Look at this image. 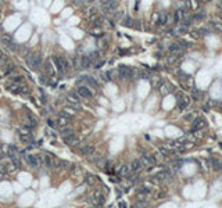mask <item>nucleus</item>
I'll list each match as a JSON object with an SVG mask.
<instances>
[{"label": "nucleus", "instance_id": "obj_43", "mask_svg": "<svg viewBox=\"0 0 222 208\" xmlns=\"http://www.w3.org/2000/svg\"><path fill=\"white\" fill-rule=\"evenodd\" d=\"M221 171H222V165H221Z\"/></svg>", "mask_w": 222, "mask_h": 208}, {"label": "nucleus", "instance_id": "obj_6", "mask_svg": "<svg viewBox=\"0 0 222 208\" xmlns=\"http://www.w3.org/2000/svg\"><path fill=\"white\" fill-rule=\"evenodd\" d=\"M78 95H79L81 97H85V99H90V97L93 96V95H92V90L87 89L86 86H81V88L78 89Z\"/></svg>", "mask_w": 222, "mask_h": 208}, {"label": "nucleus", "instance_id": "obj_27", "mask_svg": "<svg viewBox=\"0 0 222 208\" xmlns=\"http://www.w3.org/2000/svg\"><path fill=\"white\" fill-rule=\"evenodd\" d=\"M211 164H213V168L215 169V171H218V169H221V165L222 162L219 160H213L211 161Z\"/></svg>", "mask_w": 222, "mask_h": 208}, {"label": "nucleus", "instance_id": "obj_30", "mask_svg": "<svg viewBox=\"0 0 222 208\" xmlns=\"http://www.w3.org/2000/svg\"><path fill=\"white\" fill-rule=\"evenodd\" d=\"M166 21H168V16H166L165 13L161 14V16H160V20H158V24H165Z\"/></svg>", "mask_w": 222, "mask_h": 208}, {"label": "nucleus", "instance_id": "obj_35", "mask_svg": "<svg viewBox=\"0 0 222 208\" xmlns=\"http://www.w3.org/2000/svg\"><path fill=\"white\" fill-rule=\"evenodd\" d=\"M160 151H161V154H164V155H168V154H169V151H168L166 149H162V147L160 149Z\"/></svg>", "mask_w": 222, "mask_h": 208}, {"label": "nucleus", "instance_id": "obj_9", "mask_svg": "<svg viewBox=\"0 0 222 208\" xmlns=\"http://www.w3.org/2000/svg\"><path fill=\"white\" fill-rule=\"evenodd\" d=\"M92 65V58L89 56H82V58H81V67L82 68H89Z\"/></svg>", "mask_w": 222, "mask_h": 208}, {"label": "nucleus", "instance_id": "obj_2", "mask_svg": "<svg viewBox=\"0 0 222 208\" xmlns=\"http://www.w3.org/2000/svg\"><path fill=\"white\" fill-rule=\"evenodd\" d=\"M57 58H58V63H60V70H58V72H60V74H65V72L68 71V68H70L68 60L64 58V57H61V56H57Z\"/></svg>", "mask_w": 222, "mask_h": 208}, {"label": "nucleus", "instance_id": "obj_41", "mask_svg": "<svg viewBox=\"0 0 222 208\" xmlns=\"http://www.w3.org/2000/svg\"><path fill=\"white\" fill-rule=\"evenodd\" d=\"M3 56V51H1V50H0V57Z\"/></svg>", "mask_w": 222, "mask_h": 208}, {"label": "nucleus", "instance_id": "obj_32", "mask_svg": "<svg viewBox=\"0 0 222 208\" xmlns=\"http://www.w3.org/2000/svg\"><path fill=\"white\" fill-rule=\"evenodd\" d=\"M99 47H100V49H106V47H107V40H104V39L99 40Z\"/></svg>", "mask_w": 222, "mask_h": 208}, {"label": "nucleus", "instance_id": "obj_8", "mask_svg": "<svg viewBox=\"0 0 222 208\" xmlns=\"http://www.w3.org/2000/svg\"><path fill=\"white\" fill-rule=\"evenodd\" d=\"M142 168H143V162L140 160H135L132 164H131V169H132V172H139Z\"/></svg>", "mask_w": 222, "mask_h": 208}, {"label": "nucleus", "instance_id": "obj_13", "mask_svg": "<svg viewBox=\"0 0 222 208\" xmlns=\"http://www.w3.org/2000/svg\"><path fill=\"white\" fill-rule=\"evenodd\" d=\"M68 122H70L68 118H65L64 115H60V117L57 118V126H58V128H64V126H67Z\"/></svg>", "mask_w": 222, "mask_h": 208}, {"label": "nucleus", "instance_id": "obj_5", "mask_svg": "<svg viewBox=\"0 0 222 208\" xmlns=\"http://www.w3.org/2000/svg\"><path fill=\"white\" fill-rule=\"evenodd\" d=\"M117 6H118L117 0H108L107 3H103V7H104V10H106L107 13H112V11H115Z\"/></svg>", "mask_w": 222, "mask_h": 208}, {"label": "nucleus", "instance_id": "obj_28", "mask_svg": "<svg viewBox=\"0 0 222 208\" xmlns=\"http://www.w3.org/2000/svg\"><path fill=\"white\" fill-rule=\"evenodd\" d=\"M46 70H47V72H49V75H50V76H53V75H54V70H53V65H51V63H50V61H47V63H46Z\"/></svg>", "mask_w": 222, "mask_h": 208}, {"label": "nucleus", "instance_id": "obj_31", "mask_svg": "<svg viewBox=\"0 0 222 208\" xmlns=\"http://www.w3.org/2000/svg\"><path fill=\"white\" fill-rule=\"evenodd\" d=\"M211 25L214 26L215 29H218V31H221L222 32V22H217V21H214V22H211Z\"/></svg>", "mask_w": 222, "mask_h": 208}, {"label": "nucleus", "instance_id": "obj_15", "mask_svg": "<svg viewBox=\"0 0 222 208\" xmlns=\"http://www.w3.org/2000/svg\"><path fill=\"white\" fill-rule=\"evenodd\" d=\"M81 153L83 154V155H89V154H93L95 153V147L93 146H85V147H82V150H81Z\"/></svg>", "mask_w": 222, "mask_h": 208}, {"label": "nucleus", "instance_id": "obj_1", "mask_svg": "<svg viewBox=\"0 0 222 208\" xmlns=\"http://www.w3.org/2000/svg\"><path fill=\"white\" fill-rule=\"evenodd\" d=\"M26 63L31 65L32 68L39 70L40 67H42V56L36 54V53H28L26 54Z\"/></svg>", "mask_w": 222, "mask_h": 208}, {"label": "nucleus", "instance_id": "obj_17", "mask_svg": "<svg viewBox=\"0 0 222 208\" xmlns=\"http://www.w3.org/2000/svg\"><path fill=\"white\" fill-rule=\"evenodd\" d=\"M122 25L129 26V28H133V25H135V20H133L132 17H125V20L122 21Z\"/></svg>", "mask_w": 222, "mask_h": 208}, {"label": "nucleus", "instance_id": "obj_3", "mask_svg": "<svg viewBox=\"0 0 222 208\" xmlns=\"http://www.w3.org/2000/svg\"><path fill=\"white\" fill-rule=\"evenodd\" d=\"M169 51H171V54H174V56L181 57L183 54V51H185V49H183L179 43H174V45L169 46Z\"/></svg>", "mask_w": 222, "mask_h": 208}, {"label": "nucleus", "instance_id": "obj_18", "mask_svg": "<svg viewBox=\"0 0 222 208\" xmlns=\"http://www.w3.org/2000/svg\"><path fill=\"white\" fill-rule=\"evenodd\" d=\"M0 42L4 43L6 46H10V45L13 43V40H11V38H10L8 35H0Z\"/></svg>", "mask_w": 222, "mask_h": 208}, {"label": "nucleus", "instance_id": "obj_37", "mask_svg": "<svg viewBox=\"0 0 222 208\" xmlns=\"http://www.w3.org/2000/svg\"><path fill=\"white\" fill-rule=\"evenodd\" d=\"M192 118H193V114H187V115L185 117V120L186 121H192Z\"/></svg>", "mask_w": 222, "mask_h": 208}, {"label": "nucleus", "instance_id": "obj_4", "mask_svg": "<svg viewBox=\"0 0 222 208\" xmlns=\"http://www.w3.org/2000/svg\"><path fill=\"white\" fill-rule=\"evenodd\" d=\"M206 128V121L204 118H201V117H198L194 120L193 122V132H196V130H201V129Z\"/></svg>", "mask_w": 222, "mask_h": 208}, {"label": "nucleus", "instance_id": "obj_12", "mask_svg": "<svg viewBox=\"0 0 222 208\" xmlns=\"http://www.w3.org/2000/svg\"><path fill=\"white\" fill-rule=\"evenodd\" d=\"M36 124H38V121H36V118H33L32 115H28V117L25 118V126H28V128L35 126Z\"/></svg>", "mask_w": 222, "mask_h": 208}, {"label": "nucleus", "instance_id": "obj_20", "mask_svg": "<svg viewBox=\"0 0 222 208\" xmlns=\"http://www.w3.org/2000/svg\"><path fill=\"white\" fill-rule=\"evenodd\" d=\"M86 182L90 184V186H95V184L99 182V179H97L95 175H90V174H89V175L86 176Z\"/></svg>", "mask_w": 222, "mask_h": 208}, {"label": "nucleus", "instance_id": "obj_40", "mask_svg": "<svg viewBox=\"0 0 222 208\" xmlns=\"http://www.w3.org/2000/svg\"><path fill=\"white\" fill-rule=\"evenodd\" d=\"M107 1H108V0H102V3H107Z\"/></svg>", "mask_w": 222, "mask_h": 208}, {"label": "nucleus", "instance_id": "obj_21", "mask_svg": "<svg viewBox=\"0 0 222 208\" xmlns=\"http://www.w3.org/2000/svg\"><path fill=\"white\" fill-rule=\"evenodd\" d=\"M18 135H20V136H29V137H32V133H31V130L28 129V126H25L24 129H18Z\"/></svg>", "mask_w": 222, "mask_h": 208}, {"label": "nucleus", "instance_id": "obj_39", "mask_svg": "<svg viewBox=\"0 0 222 208\" xmlns=\"http://www.w3.org/2000/svg\"><path fill=\"white\" fill-rule=\"evenodd\" d=\"M119 207H127V204H125V203H122V201H121V203H119Z\"/></svg>", "mask_w": 222, "mask_h": 208}, {"label": "nucleus", "instance_id": "obj_29", "mask_svg": "<svg viewBox=\"0 0 222 208\" xmlns=\"http://www.w3.org/2000/svg\"><path fill=\"white\" fill-rule=\"evenodd\" d=\"M8 64V58L6 56H1L0 57V67H6Z\"/></svg>", "mask_w": 222, "mask_h": 208}, {"label": "nucleus", "instance_id": "obj_16", "mask_svg": "<svg viewBox=\"0 0 222 208\" xmlns=\"http://www.w3.org/2000/svg\"><path fill=\"white\" fill-rule=\"evenodd\" d=\"M171 176V172L169 171H161V172H158L157 174V180H164V179H166V178H169Z\"/></svg>", "mask_w": 222, "mask_h": 208}, {"label": "nucleus", "instance_id": "obj_33", "mask_svg": "<svg viewBox=\"0 0 222 208\" xmlns=\"http://www.w3.org/2000/svg\"><path fill=\"white\" fill-rule=\"evenodd\" d=\"M190 35H192V38H196V39H197V38L201 36V31H192Z\"/></svg>", "mask_w": 222, "mask_h": 208}, {"label": "nucleus", "instance_id": "obj_34", "mask_svg": "<svg viewBox=\"0 0 222 208\" xmlns=\"http://www.w3.org/2000/svg\"><path fill=\"white\" fill-rule=\"evenodd\" d=\"M203 17H204V13H200V14H196V16H194V20H201Z\"/></svg>", "mask_w": 222, "mask_h": 208}, {"label": "nucleus", "instance_id": "obj_11", "mask_svg": "<svg viewBox=\"0 0 222 208\" xmlns=\"http://www.w3.org/2000/svg\"><path fill=\"white\" fill-rule=\"evenodd\" d=\"M64 139H65V143L68 144V146H75V144L78 143V137L75 136L74 133H72V135H70V136L64 137Z\"/></svg>", "mask_w": 222, "mask_h": 208}, {"label": "nucleus", "instance_id": "obj_23", "mask_svg": "<svg viewBox=\"0 0 222 208\" xmlns=\"http://www.w3.org/2000/svg\"><path fill=\"white\" fill-rule=\"evenodd\" d=\"M82 80H85V82H87L89 85H92L93 88H99V85H97V82H96L93 78H90V76H83L82 78Z\"/></svg>", "mask_w": 222, "mask_h": 208}, {"label": "nucleus", "instance_id": "obj_26", "mask_svg": "<svg viewBox=\"0 0 222 208\" xmlns=\"http://www.w3.org/2000/svg\"><path fill=\"white\" fill-rule=\"evenodd\" d=\"M13 71H14V65L13 64H7L4 67V75H10Z\"/></svg>", "mask_w": 222, "mask_h": 208}, {"label": "nucleus", "instance_id": "obj_42", "mask_svg": "<svg viewBox=\"0 0 222 208\" xmlns=\"http://www.w3.org/2000/svg\"><path fill=\"white\" fill-rule=\"evenodd\" d=\"M0 32H1V26H0Z\"/></svg>", "mask_w": 222, "mask_h": 208}, {"label": "nucleus", "instance_id": "obj_22", "mask_svg": "<svg viewBox=\"0 0 222 208\" xmlns=\"http://www.w3.org/2000/svg\"><path fill=\"white\" fill-rule=\"evenodd\" d=\"M64 164L65 161H61V160H53V168L54 169H60V168H64Z\"/></svg>", "mask_w": 222, "mask_h": 208}, {"label": "nucleus", "instance_id": "obj_7", "mask_svg": "<svg viewBox=\"0 0 222 208\" xmlns=\"http://www.w3.org/2000/svg\"><path fill=\"white\" fill-rule=\"evenodd\" d=\"M118 71H119V75H121L122 78H129V76L132 75V70H131L129 67H125V65H119Z\"/></svg>", "mask_w": 222, "mask_h": 208}, {"label": "nucleus", "instance_id": "obj_14", "mask_svg": "<svg viewBox=\"0 0 222 208\" xmlns=\"http://www.w3.org/2000/svg\"><path fill=\"white\" fill-rule=\"evenodd\" d=\"M25 158H26V161H28L31 165H33V167H38V165H39V157H36V155H26Z\"/></svg>", "mask_w": 222, "mask_h": 208}, {"label": "nucleus", "instance_id": "obj_38", "mask_svg": "<svg viewBox=\"0 0 222 208\" xmlns=\"http://www.w3.org/2000/svg\"><path fill=\"white\" fill-rule=\"evenodd\" d=\"M47 124L50 125V126H54V122H53L51 120H47Z\"/></svg>", "mask_w": 222, "mask_h": 208}, {"label": "nucleus", "instance_id": "obj_25", "mask_svg": "<svg viewBox=\"0 0 222 208\" xmlns=\"http://www.w3.org/2000/svg\"><path fill=\"white\" fill-rule=\"evenodd\" d=\"M192 97H193L194 100H198V99H201V92H200L198 89H193V92H192Z\"/></svg>", "mask_w": 222, "mask_h": 208}, {"label": "nucleus", "instance_id": "obj_19", "mask_svg": "<svg viewBox=\"0 0 222 208\" xmlns=\"http://www.w3.org/2000/svg\"><path fill=\"white\" fill-rule=\"evenodd\" d=\"M129 172H132V169H131L129 165H122L121 169H119V174H121L122 176H128L129 175Z\"/></svg>", "mask_w": 222, "mask_h": 208}, {"label": "nucleus", "instance_id": "obj_36", "mask_svg": "<svg viewBox=\"0 0 222 208\" xmlns=\"http://www.w3.org/2000/svg\"><path fill=\"white\" fill-rule=\"evenodd\" d=\"M158 82H160V79L154 76V78H153V86H157V83H158Z\"/></svg>", "mask_w": 222, "mask_h": 208}, {"label": "nucleus", "instance_id": "obj_24", "mask_svg": "<svg viewBox=\"0 0 222 208\" xmlns=\"http://www.w3.org/2000/svg\"><path fill=\"white\" fill-rule=\"evenodd\" d=\"M60 133H61L64 137H67V136H70V135H72V133H74V129H72V128H64V129H61V130H60Z\"/></svg>", "mask_w": 222, "mask_h": 208}, {"label": "nucleus", "instance_id": "obj_10", "mask_svg": "<svg viewBox=\"0 0 222 208\" xmlns=\"http://www.w3.org/2000/svg\"><path fill=\"white\" fill-rule=\"evenodd\" d=\"M168 146L169 147H172L174 150H181V149H183L185 146H183L182 140H174V142H168Z\"/></svg>", "mask_w": 222, "mask_h": 208}]
</instances>
